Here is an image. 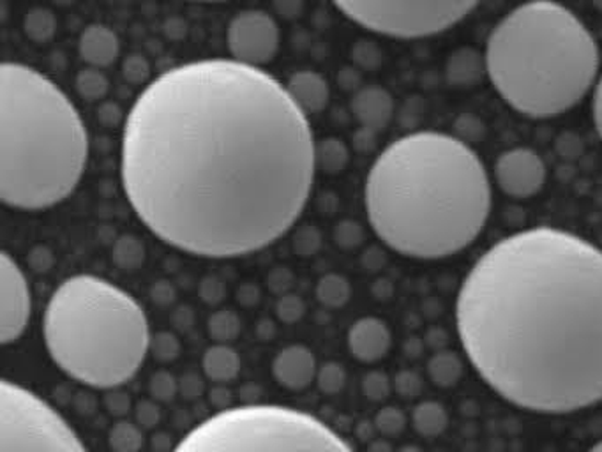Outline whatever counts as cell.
<instances>
[{"label":"cell","instance_id":"cell-30","mask_svg":"<svg viewBox=\"0 0 602 452\" xmlns=\"http://www.w3.org/2000/svg\"><path fill=\"white\" fill-rule=\"evenodd\" d=\"M377 431L383 437H398L406 428V416L398 406H383L373 419Z\"/></svg>","mask_w":602,"mask_h":452},{"label":"cell","instance_id":"cell-24","mask_svg":"<svg viewBox=\"0 0 602 452\" xmlns=\"http://www.w3.org/2000/svg\"><path fill=\"white\" fill-rule=\"evenodd\" d=\"M315 156H317V168L322 167L329 174H340L349 163V148L343 140L327 139L317 145Z\"/></svg>","mask_w":602,"mask_h":452},{"label":"cell","instance_id":"cell-16","mask_svg":"<svg viewBox=\"0 0 602 452\" xmlns=\"http://www.w3.org/2000/svg\"><path fill=\"white\" fill-rule=\"evenodd\" d=\"M79 53L88 68L105 70L116 62L120 53V41L110 27L102 24L88 25L79 39Z\"/></svg>","mask_w":602,"mask_h":452},{"label":"cell","instance_id":"cell-14","mask_svg":"<svg viewBox=\"0 0 602 452\" xmlns=\"http://www.w3.org/2000/svg\"><path fill=\"white\" fill-rule=\"evenodd\" d=\"M317 359L308 346L290 345L272 360V377L281 388L304 391L317 380Z\"/></svg>","mask_w":602,"mask_h":452},{"label":"cell","instance_id":"cell-2","mask_svg":"<svg viewBox=\"0 0 602 452\" xmlns=\"http://www.w3.org/2000/svg\"><path fill=\"white\" fill-rule=\"evenodd\" d=\"M461 345L506 402L566 416L602 402V250L538 226L498 240L456 300Z\"/></svg>","mask_w":602,"mask_h":452},{"label":"cell","instance_id":"cell-47","mask_svg":"<svg viewBox=\"0 0 602 452\" xmlns=\"http://www.w3.org/2000/svg\"><path fill=\"white\" fill-rule=\"evenodd\" d=\"M593 8L598 11H602V0H592Z\"/></svg>","mask_w":602,"mask_h":452},{"label":"cell","instance_id":"cell-20","mask_svg":"<svg viewBox=\"0 0 602 452\" xmlns=\"http://www.w3.org/2000/svg\"><path fill=\"white\" fill-rule=\"evenodd\" d=\"M412 426L421 437L435 439L440 437L449 426V414L446 406L438 402H421L412 411Z\"/></svg>","mask_w":602,"mask_h":452},{"label":"cell","instance_id":"cell-23","mask_svg":"<svg viewBox=\"0 0 602 452\" xmlns=\"http://www.w3.org/2000/svg\"><path fill=\"white\" fill-rule=\"evenodd\" d=\"M239 314L232 310H220L212 313L208 320L209 336L216 343L231 345L240 334Z\"/></svg>","mask_w":602,"mask_h":452},{"label":"cell","instance_id":"cell-50","mask_svg":"<svg viewBox=\"0 0 602 452\" xmlns=\"http://www.w3.org/2000/svg\"><path fill=\"white\" fill-rule=\"evenodd\" d=\"M437 452H441V451H437Z\"/></svg>","mask_w":602,"mask_h":452},{"label":"cell","instance_id":"cell-5","mask_svg":"<svg viewBox=\"0 0 602 452\" xmlns=\"http://www.w3.org/2000/svg\"><path fill=\"white\" fill-rule=\"evenodd\" d=\"M484 60L510 108L530 119H552L576 107L595 84L599 48L566 5L532 0L493 28Z\"/></svg>","mask_w":602,"mask_h":452},{"label":"cell","instance_id":"cell-11","mask_svg":"<svg viewBox=\"0 0 602 452\" xmlns=\"http://www.w3.org/2000/svg\"><path fill=\"white\" fill-rule=\"evenodd\" d=\"M27 277L10 253L0 254V342L11 345L24 336L31 320Z\"/></svg>","mask_w":602,"mask_h":452},{"label":"cell","instance_id":"cell-39","mask_svg":"<svg viewBox=\"0 0 602 452\" xmlns=\"http://www.w3.org/2000/svg\"><path fill=\"white\" fill-rule=\"evenodd\" d=\"M202 299L208 305H220L223 300V288L216 279H205L202 286Z\"/></svg>","mask_w":602,"mask_h":452},{"label":"cell","instance_id":"cell-12","mask_svg":"<svg viewBox=\"0 0 602 452\" xmlns=\"http://www.w3.org/2000/svg\"><path fill=\"white\" fill-rule=\"evenodd\" d=\"M495 180L507 197L516 200L532 199L546 182V165L535 151L516 147L498 156Z\"/></svg>","mask_w":602,"mask_h":452},{"label":"cell","instance_id":"cell-18","mask_svg":"<svg viewBox=\"0 0 602 452\" xmlns=\"http://www.w3.org/2000/svg\"><path fill=\"white\" fill-rule=\"evenodd\" d=\"M203 373L209 380L216 383H228L237 379L240 371L239 354L234 346L216 345L209 346L202 359Z\"/></svg>","mask_w":602,"mask_h":452},{"label":"cell","instance_id":"cell-17","mask_svg":"<svg viewBox=\"0 0 602 452\" xmlns=\"http://www.w3.org/2000/svg\"><path fill=\"white\" fill-rule=\"evenodd\" d=\"M285 87L295 105L308 117L326 110L331 99V87L317 71H297L290 76Z\"/></svg>","mask_w":602,"mask_h":452},{"label":"cell","instance_id":"cell-31","mask_svg":"<svg viewBox=\"0 0 602 452\" xmlns=\"http://www.w3.org/2000/svg\"><path fill=\"white\" fill-rule=\"evenodd\" d=\"M54 28H56V20L50 11L34 10L25 16V34L33 37L34 41H47L54 34Z\"/></svg>","mask_w":602,"mask_h":452},{"label":"cell","instance_id":"cell-3","mask_svg":"<svg viewBox=\"0 0 602 452\" xmlns=\"http://www.w3.org/2000/svg\"><path fill=\"white\" fill-rule=\"evenodd\" d=\"M366 211L396 253L441 260L469 248L492 211L484 163L463 140L418 131L392 142L366 179Z\"/></svg>","mask_w":602,"mask_h":452},{"label":"cell","instance_id":"cell-21","mask_svg":"<svg viewBox=\"0 0 602 452\" xmlns=\"http://www.w3.org/2000/svg\"><path fill=\"white\" fill-rule=\"evenodd\" d=\"M350 296H352V288H350L346 277L340 276V274H327L318 279L317 299L326 308H331V310L343 308L349 305Z\"/></svg>","mask_w":602,"mask_h":452},{"label":"cell","instance_id":"cell-4","mask_svg":"<svg viewBox=\"0 0 602 452\" xmlns=\"http://www.w3.org/2000/svg\"><path fill=\"white\" fill-rule=\"evenodd\" d=\"M88 134L59 85L19 62L0 68V199L39 211L68 199L87 167Z\"/></svg>","mask_w":602,"mask_h":452},{"label":"cell","instance_id":"cell-33","mask_svg":"<svg viewBox=\"0 0 602 452\" xmlns=\"http://www.w3.org/2000/svg\"><path fill=\"white\" fill-rule=\"evenodd\" d=\"M392 388H394V393L403 400H415L423 394L424 380L412 369H403V371H398L392 379Z\"/></svg>","mask_w":602,"mask_h":452},{"label":"cell","instance_id":"cell-25","mask_svg":"<svg viewBox=\"0 0 602 452\" xmlns=\"http://www.w3.org/2000/svg\"><path fill=\"white\" fill-rule=\"evenodd\" d=\"M481 60L477 53L470 50H461L452 56L449 62V79L455 84H470L481 76Z\"/></svg>","mask_w":602,"mask_h":452},{"label":"cell","instance_id":"cell-40","mask_svg":"<svg viewBox=\"0 0 602 452\" xmlns=\"http://www.w3.org/2000/svg\"><path fill=\"white\" fill-rule=\"evenodd\" d=\"M106 406L111 416H126L129 412V397L125 394H110L106 397Z\"/></svg>","mask_w":602,"mask_h":452},{"label":"cell","instance_id":"cell-32","mask_svg":"<svg viewBox=\"0 0 602 452\" xmlns=\"http://www.w3.org/2000/svg\"><path fill=\"white\" fill-rule=\"evenodd\" d=\"M149 393H151L154 402H174V397L177 396V393H179V382H177L174 374L168 373V371H157V373H154L151 377V382H149Z\"/></svg>","mask_w":602,"mask_h":452},{"label":"cell","instance_id":"cell-46","mask_svg":"<svg viewBox=\"0 0 602 452\" xmlns=\"http://www.w3.org/2000/svg\"><path fill=\"white\" fill-rule=\"evenodd\" d=\"M396 452H424L423 449L417 448V445H403V448L398 449Z\"/></svg>","mask_w":602,"mask_h":452},{"label":"cell","instance_id":"cell-8","mask_svg":"<svg viewBox=\"0 0 602 452\" xmlns=\"http://www.w3.org/2000/svg\"><path fill=\"white\" fill-rule=\"evenodd\" d=\"M332 4L371 33L415 39L458 24L479 0H332Z\"/></svg>","mask_w":602,"mask_h":452},{"label":"cell","instance_id":"cell-27","mask_svg":"<svg viewBox=\"0 0 602 452\" xmlns=\"http://www.w3.org/2000/svg\"><path fill=\"white\" fill-rule=\"evenodd\" d=\"M318 389L326 394H338L345 389L346 369L337 360H329L318 366L317 371Z\"/></svg>","mask_w":602,"mask_h":452},{"label":"cell","instance_id":"cell-37","mask_svg":"<svg viewBox=\"0 0 602 452\" xmlns=\"http://www.w3.org/2000/svg\"><path fill=\"white\" fill-rule=\"evenodd\" d=\"M122 71H125V79L131 82V84H143L147 80L151 66H149L145 57L131 56L125 60Z\"/></svg>","mask_w":602,"mask_h":452},{"label":"cell","instance_id":"cell-29","mask_svg":"<svg viewBox=\"0 0 602 452\" xmlns=\"http://www.w3.org/2000/svg\"><path fill=\"white\" fill-rule=\"evenodd\" d=\"M149 350L152 352L154 359L162 362V365L174 362L180 354L179 337L175 336L174 333H168V331H162V333L154 334L151 337Z\"/></svg>","mask_w":602,"mask_h":452},{"label":"cell","instance_id":"cell-13","mask_svg":"<svg viewBox=\"0 0 602 452\" xmlns=\"http://www.w3.org/2000/svg\"><path fill=\"white\" fill-rule=\"evenodd\" d=\"M346 345L355 359L364 365H375L386 359L391 350L392 333L389 325L377 317H364L349 329Z\"/></svg>","mask_w":602,"mask_h":452},{"label":"cell","instance_id":"cell-22","mask_svg":"<svg viewBox=\"0 0 602 452\" xmlns=\"http://www.w3.org/2000/svg\"><path fill=\"white\" fill-rule=\"evenodd\" d=\"M108 445L111 452H140L143 448V433L139 425L119 420L108 431Z\"/></svg>","mask_w":602,"mask_h":452},{"label":"cell","instance_id":"cell-7","mask_svg":"<svg viewBox=\"0 0 602 452\" xmlns=\"http://www.w3.org/2000/svg\"><path fill=\"white\" fill-rule=\"evenodd\" d=\"M172 452L355 451L334 429L306 412L280 405H244L203 420Z\"/></svg>","mask_w":602,"mask_h":452},{"label":"cell","instance_id":"cell-26","mask_svg":"<svg viewBox=\"0 0 602 452\" xmlns=\"http://www.w3.org/2000/svg\"><path fill=\"white\" fill-rule=\"evenodd\" d=\"M108 88H110V82L106 79L103 70H97V68L82 70L76 76V91L87 102H99L106 96Z\"/></svg>","mask_w":602,"mask_h":452},{"label":"cell","instance_id":"cell-48","mask_svg":"<svg viewBox=\"0 0 602 452\" xmlns=\"http://www.w3.org/2000/svg\"><path fill=\"white\" fill-rule=\"evenodd\" d=\"M589 452H602V440L599 443H595L592 449H590Z\"/></svg>","mask_w":602,"mask_h":452},{"label":"cell","instance_id":"cell-49","mask_svg":"<svg viewBox=\"0 0 602 452\" xmlns=\"http://www.w3.org/2000/svg\"><path fill=\"white\" fill-rule=\"evenodd\" d=\"M200 2H216V0H200Z\"/></svg>","mask_w":602,"mask_h":452},{"label":"cell","instance_id":"cell-45","mask_svg":"<svg viewBox=\"0 0 602 452\" xmlns=\"http://www.w3.org/2000/svg\"><path fill=\"white\" fill-rule=\"evenodd\" d=\"M368 452H394V449H392L391 443H389V440H373V442H369L368 445Z\"/></svg>","mask_w":602,"mask_h":452},{"label":"cell","instance_id":"cell-36","mask_svg":"<svg viewBox=\"0 0 602 452\" xmlns=\"http://www.w3.org/2000/svg\"><path fill=\"white\" fill-rule=\"evenodd\" d=\"M134 417H137V425L140 428L154 429L162 420V412H160V406L156 403L151 402V400H143L134 406Z\"/></svg>","mask_w":602,"mask_h":452},{"label":"cell","instance_id":"cell-34","mask_svg":"<svg viewBox=\"0 0 602 452\" xmlns=\"http://www.w3.org/2000/svg\"><path fill=\"white\" fill-rule=\"evenodd\" d=\"M306 313V305L299 296L283 294L276 302V317L283 323H295Z\"/></svg>","mask_w":602,"mask_h":452},{"label":"cell","instance_id":"cell-35","mask_svg":"<svg viewBox=\"0 0 602 452\" xmlns=\"http://www.w3.org/2000/svg\"><path fill=\"white\" fill-rule=\"evenodd\" d=\"M116 260L120 267L133 269L143 260V248L133 237H125L117 246Z\"/></svg>","mask_w":602,"mask_h":452},{"label":"cell","instance_id":"cell-28","mask_svg":"<svg viewBox=\"0 0 602 452\" xmlns=\"http://www.w3.org/2000/svg\"><path fill=\"white\" fill-rule=\"evenodd\" d=\"M392 391H394L392 380L383 371L373 369L369 373L364 374L363 393L369 402L383 403L387 397L391 396Z\"/></svg>","mask_w":602,"mask_h":452},{"label":"cell","instance_id":"cell-1","mask_svg":"<svg viewBox=\"0 0 602 452\" xmlns=\"http://www.w3.org/2000/svg\"><path fill=\"white\" fill-rule=\"evenodd\" d=\"M285 85L234 59H202L145 85L126 119L120 177L140 222L205 259L263 250L299 219L317 156Z\"/></svg>","mask_w":602,"mask_h":452},{"label":"cell","instance_id":"cell-43","mask_svg":"<svg viewBox=\"0 0 602 452\" xmlns=\"http://www.w3.org/2000/svg\"><path fill=\"white\" fill-rule=\"evenodd\" d=\"M223 385V383H221ZM216 388L212 389L211 391V403L212 405L216 406V408H220V411H226V408H231V400H232V393L228 391V389L225 388Z\"/></svg>","mask_w":602,"mask_h":452},{"label":"cell","instance_id":"cell-6","mask_svg":"<svg viewBox=\"0 0 602 452\" xmlns=\"http://www.w3.org/2000/svg\"><path fill=\"white\" fill-rule=\"evenodd\" d=\"M43 336L51 359L76 382L114 389L133 379L151 346L142 306L91 274L66 279L48 300Z\"/></svg>","mask_w":602,"mask_h":452},{"label":"cell","instance_id":"cell-19","mask_svg":"<svg viewBox=\"0 0 602 452\" xmlns=\"http://www.w3.org/2000/svg\"><path fill=\"white\" fill-rule=\"evenodd\" d=\"M428 377L438 389H451L458 385L464 373L461 357L452 350H438L428 360Z\"/></svg>","mask_w":602,"mask_h":452},{"label":"cell","instance_id":"cell-44","mask_svg":"<svg viewBox=\"0 0 602 452\" xmlns=\"http://www.w3.org/2000/svg\"><path fill=\"white\" fill-rule=\"evenodd\" d=\"M355 433L359 437L361 442H373V440H375V433H378L377 426H375L373 420H361L357 428H355Z\"/></svg>","mask_w":602,"mask_h":452},{"label":"cell","instance_id":"cell-38","mask_svg":"<svg viewBox=\"0 0 602 452\" xmlns=\"http://www.w3.org/2000/svg\"><path fill=\"white\" fill-rule=\"evenodd\" d=\"M179 391L186 400H197L203 393V380L194 373H188L179 382Z\"/></svg>","mask_w":602,"mask_h":452},{"label":"cell","instance_id":"cell-41","mask_svg":"<svg viewBox=\"0 0 602 452\" xmlns=\"http://www.w3.org/2000/svg\"><path fill=\"white\" fill-rule=\"evenodd\" d=\"M593 122H595L599 136L602 139V76L593 91Z\"/></svg>","mask_w":602,"mask_h":452},{"label":"cell","instance_id":"cell-42","mask_svg":"<svg viewBox=\"0 0 602 452\" xmlns=\"http://www.w3.org/2000/svg\"><path fill=\"white\" fill-rule=\"evenodd\" d=\"M174 288H172L168 283H160V285L154 286V290H152V300H154V302H157V305H170L172 300H174Z\"/></svg>","mask_w":602,"mask_h":452},{"label":"cell","instance_id":"cell-10","mask_svg":"<svg viewBox=\"0 0 602 452\" xmlns=\"http://www.w3.org/2000/svg\"><path fill=\"white\" fill-rule=\"evenodd\" d=\"M280 25L265 11H243L232 20L226 31L231 59L249 68L269 64L280 50Z\"/></svg>","mask_w":602,"mask_h":452},{"label":"cell","instance_id":"cell-9","mask_svg":"<svg viewBox=\"0 0 602 452\" xmlns=\"http://www.w3.org/2000/svg\"><path fill=\"white\" fill-rule=\"evenodd\" d=\"M0 405L2 452H88L59 412L20 383L2 380Z\"/></svg>","mask_w":602,"mask_h":452},{"label":"cell","instance_id":"cell-15","mask_svg":"<svg viewBox=\"0 0 602 452\" xmlns=\"http://www.w3.org/2000/svg\"><path fill=\"white\" fill-rule=\"evenodd\" d=\"M352 111L366 133H380L391 122L394 99L382 87H366L355 94Z\"/></svg>","mask_w":602,"mask_h":452}]
</instances>
